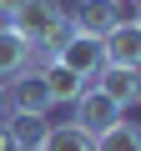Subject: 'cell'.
<instances>
[{"label":"cell","mask_w":141,"mask_h":151,"mask_svg":"<svg viewBox=\"0 0 141 151\" xmlns=\"http://www.w3.org/2000/svg\"><path fill=\"white\" fill-rule=\"evenodd\" d=\"M101 55H106V65L141 70V30H136V20H121L116 30H106L101 35Z\"/></svg>","instance_id":"obj_6"},{"label":"cell","mask_w":141,"mask_h":151,"mask_svg":"<svg viewBox=\"0 0 141 151\" xmlns=\"http://www.w3.org/2000/svg\"><path fill=\"white\" fill-rule=\"evenodd\" d=\"M40 151H91V136H86L76 121H60V126H50V131H45Z\"/></svg>","instance_id":"obj_12"},{"label":"cell","mask_w":141,"mask_h":151,"mask_svg":"<svg viewBox=\"0 0 141 151\" xmlns=\"http://www.w3.org/2000/svg\"><path fill=\"white\" fill-rule=\"evenodd\" d=\"M0 126H5V136H10L15 151H40V141L50 131L45 116H25V111H10V121H0Z\"/></svg>","instance_id":"obj_9"},{"label":"cell","mask_w":141,"mask_h":151,"mask_svg":"<svg viewBox=\"0 0 141 151\" xmlns=\"http://www.w3.org/2000/svg\"><path fill=\"white\" fill-rule=\"evenodd\" d=\"M5 106L10 111H25V116H45L50 111V96H45V81H40L35 65L15 70L10 81H5Z\"/></svg>","instance_id":"obj_3"},{"label":"cell","mask_w":141,"mask_h":151,"mask_svg":"<svg viewBox=\"0 0 141 151\" xmlns=\"http://www.w3.org/2000/svg\"><path fill=\"white\" fill-rule=\"evenodd\" d=\"M91 151H141V126H131V121L121 116L111 131L91 136Z\"/></svg>","instance_id":"obj_11"},{"label":"cell","mask_w":141,"mask_h":151,"mask_svg":"<svg viewBox=\"0 0 141 151\" xmlns=\"http://www.w3.org/2000/svg\"><path fill=\"white\" fill-rule=\"evenodd\" d=\"M0 151H15V146H10V136H5V126H0Z\"/></svg>","instance_id":"obj_14"},{"label":"cell","mask_w":141,"mask_h":151,"mask_svg":"<svg viewBox=\"0 0 141 151\" xmlns=\"http://www.w3.org/2000/svg\"><path fill=\"white\" fill-rule=\"evenodd\" d=\"M70 106H76V126H81L86 136H101V131H111V126L121 121V106H116L111 96H101L96 86H86Z\"/></svg>","instance_id":"obj_4"},{"label":"cell","mask_w":141,"mask_h":151,"mask_svg":"<svg viewBox=\"0 0 141 151\" xmlns=\"http://www.w3.org/2000/svg\"><path fill=\"white\" fill-rule=\"evenodd\" d=\"M35 70H40V81H45V96H50V106H70V101H76V96L91 86V81H81V76L70 70V65H60L55 55H45Z\"/></svg>","instance_id":"obj_7"},{"label":"cell","mask_w":141,"mask_h":151,"mask_svg":"<svg viewBox=\"0 0 141 151\" xmlns=\"http://www.w3.org/2000/svg\"><path fill=\"white\" fill-rule=\"evenodd\" d=\"M60 65H70V70H76L81 76V81H96V70L106 65V55H101V40L96 35H86V30H65L60 35V45L50 50Z\"/></svg>","instance_id":"obj_2"},{"label":"cell","mask_w":141,"mask_h":151,"mask_svg":"<svg viewBox=\"0 0 141 151\" xmlns=\"http://www.w3.org/2000/svg\"><path fill=\"white\" fill-rule=\"evenodd\" d=\"M15 5H20V0H0V15H10V10H15Z\"/></svg>","instance_id":"obj_13"},{"label":"cell","mask_w":141,"mask_h":151,"mask_svg":"<svg viewBox=\"0 0 141 151\" xmlns=\"http://www.w3.org/2000/svg\"><path fill=\"white\" fill-rule=\"evenodd\" d=\"M0 116H5V81H0Z\"/></svg>","instance_id":"obj_15"},{"label":"cell","mask_w":141,"mask_h":151,"mask_svg":"<svg viewBox=\"0 0 141 151\" xmlns=\"http://www.w3.org/2000/svg\"><path fill=\"white\" fill-rule=\"evenodd\" d=\"M121 20H131L126 15V0H81L76 5V15H70V30H86V35H106V30H116Z\"/></svg>","instance_id":"obj_5"},{"label":"cell","mask_w":141,"mask_h":151,"mask_svg":"<svg viewBox=\"0 0 141 151\" xmlns=\"http://www.w3.org/2000/svg\"><path fill=\"white\" fill-rule=\"evenodd\" d=\"M30 65V45L10 30V25H0V81H10L15 70H25Z\"/></svg>","instance_id":"obj_10"},{"label":"cell","mask_w":141,"mask_h":151,"mask_svg":"<svg viewBox=\"0 0 141 151\" xmlns=\"http://www.w3.org/2000/svg\"><path fill=\"white\" fill-rule=\"evenodd\" d=\"M91 86H96L101 96H111V101L126 111V106H136V101H141V70H126V65H101Z\"/></svg>","instance_id":"obj_8"},{"label":"cell","mask_w":141,"mask_h":151,"mask_svg":"<svg viewBox=\"0 0 141 151\" xmlns=\"http://www.w3.org/2000/svg\"><path fill=\"white\" fill-rule=\"evenodd\" d=\"M5 25L30 45V50H55L60 35L70 30V15L60 10V0H20L5 15Z\"/></svg>","instance_id":"obj_1"},{"label":"cell","mask_w":141,"mask_h":151,"mask_svg":"<svg viewBox=\"0 0 141 151\" xmlns=\"http://www.w3.org/2000/svg\"><path fill=\"white\" fill-rule=\"evenodd\" d=\"M136 30H141V5H136Z\"/></svg>","instance_id":"obj_16"}]
</instances>
